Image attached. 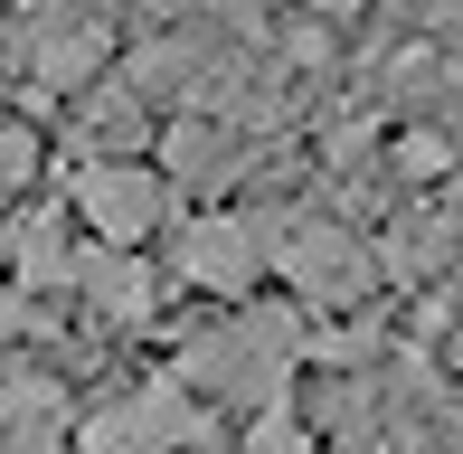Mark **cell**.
I'll return each instance as SVG.
<instances>
[{
    "label": "cell",
    "instance_id": "obj_2",
    "mask_svg": "<svg viewBox=\"0 0 463 454\" xmlns=\"http://www.w3.org/2000/svg\"><path fill=\"white\" fill-rule=\"evenodd\" d=\"M189 209V190L152 161H123V152H95L67 171V218H86V237L104 246H171V227Z\"/></svg>",
    "mask_w": 463,
    "mask_h": 454
},
{
    "label": "cell",
    "instance_id": "obj_4",
    "mask_svg": "<svg viewBox=\"0 0 463 454\" xmlns=\"http://www.w3.org/2000/svg\"><path fill=\"white\" fill-rule=\"evenodd\" d=\"M171 275L208 303H246L275 284V209H180L171 227Z\"/></svg>",
    "mask_w": 463,
    "mask_h": 454
},
{
    "label": "cell",
    "instance_id": "obj_3",
    "mask_svg": "<svg viewBox=\"0 0 463 454\" xmlns=\"http://www.w3.org/2000/svg\"><path fill=\"white\" fill-rule=\"evenodd\" d=\"M208 445H218V407H208L180 369L104 398L95 417H76V436H67V454H208Z\"/></svg>",
    "mask_w": 463,
    "mask_h": 454
},
{
    "label": "cell",
    "instance_id": "obj_7",
    "mask_svg": "<svg viewBox=\"0 0 463 454\" xmlns=\"http://www.w3.org/2000/svg\"><path fill=\"white\" fill-rule=\"evenodd\" d=\"M38 180V123H10V190Z\"/></svg>",
    "mask_w": 463,
    "mask_h": 454
},
{
    "label": "cell",
    "instance_id": "obj_6",
    "mask_svg": "<svg viewBox=\"0 0 463 454\" xmlns=\"http://www.w3.org/2000/svg\"><path fill=\"white\" fill-rule=\"evenodd\" d=\"M161 171H171L189 199H208L218 180H237V142H227L208 114H171L161 123Z\"/></svg>",
    "mask_w": 463,
    "mask_h": 454
},
{
    "label": "cell",
    "instance_id": "obj_8",
    "mask_svg": "<svg viewBox=\"0 0 463 454\" xmlns=\"http://www.w3.org/2000/svg\"><path fill=\"white\" fill-rule=\"evenodd\" d=\"M312 10H322V19H350V10H360V0H312Z\"/></svg>",
    "mask_w": 463,
    "mask_h": 454
},
{
    "label": "cell",
    "instance_id": "obj_1",
    "mask_svg": "<svg viewBox=\"0 0 463 454\" xmlns=\"http://www.w3.org/2000/svg\"><path fill=\"white\" fill-rule=\"evenodd\" d=\"M303 350H312V303H256L246 294V303H227L171 369L199 388L208 407L265 417V407H284V388L303 379Z\"/></svg>",
    "mask_w": 463,
    "mask_h": 454
},
{
    "label": "cell",
    "instance_id": "obj_5",
    "mask_svg": "<svg viewBox=\"0 0 463 454\" xmlns=\"http://www.w3.org/2000/svg\"><path fill=\"white\" fill-rule=\"evenodd\" d=\"M275 284H293L312 313H350L378 284V256L331 209H275Z\"/></svg>",
    "mask_w": 463,
    "mask_h": 454
}]
</instances>
